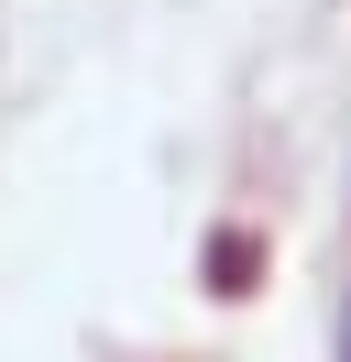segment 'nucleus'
I'll return each instance as SVG.
<instances>
[{"mask_svg":"<svg viewBox=\"0 0 351 362\" xmlns=\"http://www.w3.org/2000/svg\"><path fill=\"white\" fill-rule=\"evenodd\" d=\"M209 274H219V286H241V274H253V242H241V230H219V242H209Z\"/></svg>","mask_w":351,"mask_h":362,"instance_id":"nucleus-1","label":"nucleus"},{"mask_svg":"<svg viewBox=\"0 0 351 362\" xmlns=\"http://www.w3.org/2000/svg\"><path fill=\"white\" fill-rule=\"evenodd\" d=\"M340 362H351V296H340Z\"/></svg>","mask_w":351,"mask_h":362,"instance_id":"nucleus-2","label":"nucleus"}]
</instances>
